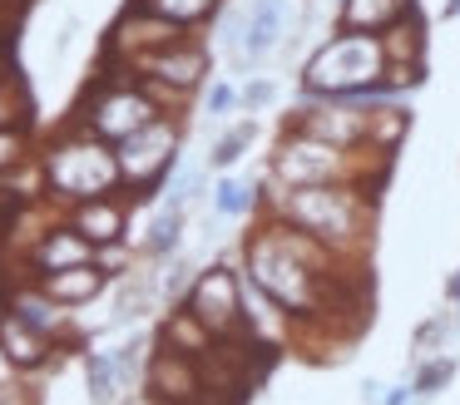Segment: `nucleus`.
Listing matches in <instances>:
<instances>
[{
    "label": "nucleus",
    "instance_id": "nucleus-1",
    "mask_svg": "<svg viewBox=\"0 0 460 405\" xmlns=\"http://www.w3.org/2000/svg\"><path fill=\"white\" fill-rule=\"evenodd\" d=\"M268 213L282 223L312 233L341 257L371 252V233H376V188L371 183H307V188H282L268 178Z\"/></svg>",
    "mask_w": 460,
    "mask_h": 405
},
{
    "label": "nucleus",
    "instance_id": "nucleus-2",
    "mask_svg": "<svg viewBox=\"0 0 460 405\" xmlns=\"http://www.w3.org/2000/svg\"><path fill=\"white\" fill-rule=\"evenodd\" d=\"M40 188L50 203H84V198H104V193H124L119 178V154L114 144H104L100 134L70 124L60 128L55 138H45L40 148Z\"/></svg>",
    "mask_w": 460,
    "mask_h": 405
},
{
    "label": "nucleus",
    "instance_id": "nucleus-3",
    "mask_svg": "<svg viewBox=\"0 0 460 405\" xmlns=\"http://www.w3.org/2000/svg\"><path fill=\"white\" fill-rule=\"evenodd\" d=\"M391 158L396 154H381V148H337V144H322V138L302 134V128H282V138L272 144L268 158V178L282 188H307V183H371L381 188Z\"/></svg>",
    "mask_w": 460,
    "mask_h": 405
},
{
    "label": "nucleus",
    "instance_id": "nucleus-4",
    "mask_svg": "<svg viewBox=\"0 0 460 405\" xmlns=\"http://www.w3.org/2000/svg\"><path fill=\"white\" fill-rule=\"evenodd\" d=\"M381 69H386V59H381L376 35L337 30V35H327L312 49V59L302 65L297 84H302V94H312V99H357V104H376V99H386L381 94Z\"/></svg>",
    "mask_w": 460,
    "mask_h": 405
},
{
    "label": "nucleus",
    "instance_id": "nucleus-5",
    "mask_svg": "<svg viewBox=\"0 0 460 405\" xmlns=\"http://www.w3.org/2000/svg\"><path fill=\"white\" fill-rule=\"evenodd\" d=\"M159 114L164 109H159V99L144 89V79L129 75V69H119V65H100V75L90 79V89H84L80 104H75V124L100 134L104 144H119V138L139 134V128Z\"/></svg>",
    "mask_w": 460,
    "mask_h": 405
},
{
    "label": "nucleus",
    "instance_id": "nucleus-6",
    "mask_svg": "<svg viewBox=\"0 0 460 405\" xmlns=\"http://www.w3.org/2000/svg\"><path fill=\"white\" fill-rule=\"evenodd\" d=\"M179 148H183L179 114H159V119H149L139 134L119 138L114 154H119L124 193H129V198H154V193H159V183L173 173V163H179Z\"/></svg>",
    "mask_w": 460,
    "mask_h": 405
},
{
    "label": "nucleus",
    "instance_id": "nucleus-7",
    "mask_svg": "<svg viewBox=\"0 0 460 405\" xmlns=\"http://www.w3.org/2000/svg\"><path fill=\"white\" fill-rule=\"evenodd\" d=\"M208 69H213L208 45H203L199 35H183L179 45H164V49H154V55L134 59L129 75H139L144 89L159 99L164 114H173V109H183L203 84H208Z\"/></svg>",
    "mask_w": 460,
    "mask_h": 405
},
{
    "label": "nucleus",
    "instance_id": "nucleus-8",
    "mask_svg": "<svg viewBox=\"0 0 460 405\" xmlns=\"http://www.w3.org/2000/svg\"><path fill=\"white\" fill-rule=\"evenodd\" d=\"M183 306L213 336H248V296H243V277L228 262L203 267L189 282V292H183Z\"/></svg>",
    "mask_w": 460,
    "mask_h": 405
},
{
    "label": "nucleus",
    "instance_id": "nucleus-9",
    "mask_svg": "<svg viewBox=\"0 0 460 405\" xmlns=\"http://www.w3.org/2000/svg\"><path fill=\"white\" fill-rule=\"evenodd\" d=\"M183 35H199V30H183V25H173V20H164V15H154V10H144V5H134V0H129V10L104 30L100 65L129 69L134 59L154 55V49H164V45H179Z\"/></svg>",
    "mask_w": 460,
    "mask_h": 405
},
{
    "label": "nucleus",
    "instance_id": "nucleus-10",
    "mask_svg": "<svg viewBox=\"0 0 460 405\" xmlns=\"http://www.w3.org/2000/svg\"><path fill=\"white\" fill-rule=\"evenodd\" d=\"M367 109L357 99H312L302 94V104L292 109L288 124L302 128V134L322 138V144H337V148H361L367 144Z\"/></svg>",
    "mask_w": 460,
    "mask_h": 405
},
{
    "label": "nucleus",
    "instance_id": "nucleus-11",
    "mask_svg": "<svg viewBox=\"0 0 460 405\" xmlns=\"http://www.w3.org/2000/svg\"><path fill=\"white\" fill-rule=\"evenodd\" d=\"M144 395L154 405H199L203 401V375H199V361L173 346L154 341L149 361H144Z\"/></svg>",
    "mask_w": 460,
    "mask_h": 405
},
{
    "label": "nucleus",
    "instance_id": "nucleus-12",
    "mask_svg": "<svg viewBox=\"0 0 460 405\" xmlns=\"http://www.w3.org/2000/svg\"><path fill=\"white\" fill-rule=\"evenodd\" d=\"M80 262H100V247L70 223V217H55L40 227L31 247H25V267L35 272H60V267H80Z\"/></svg>",
    "mask_w": 460,
    "mask_h": 405
},
{
    "label": "nucleus",
    "instance_id": "nucleus-13",
    "mask_svg": "<svg viewBox=\"0 0 460 405\" xmlns=\"http://www.w3.org/2000/svg\"><path fill=\"white\" fill-rule=\"evenodd\" d=\"M55 336L40 331V326H31L21 312H15L5 296H0V356L15 365V371H40V365L55 361Z\"/></svg>",
    "mask_w": 460,
    "mask_h": 405
},
{
    "label": "nucleus",
    "instance_id": "nucleus-14",
    "mask_svg": "<svg viewBox=\"0 0 460 405\" xmlns=\"http://www.w3.org/2000/svg\"><path fill=\"white\" fill-rule=\"evenodd\" d=\"M70 217L94 247H114L129 233V193H104V198H84V203H70Z\"/></svg>",
    "mask_w": 460,
    "mask_h": 405
},
{
    "label": "nucleus",
    "instance_id": "nucleus-15",
    "mask_svg": "<svg viewBox=\"0 0 460 405\" xmlns=\"http://www.w3.org/2000/svg\"><path fill=\"white\" fill-rule=\"evenodd\" d=\"M35 286H40L50 302L60 306H90L94 296H104V286H110V272H104L100 262H80V267H60V272H35Z\"/></svg>",
    "mask_w": 460,
    "mask_h": 405
},
{
    "label": "nucleus",
    "instance_id": "nucleus-16",
    "mask_svg": "<svg viewBox=\"0 0 460 405\" xmlns=\"http://www.w3.org/2000/svg\"><path fill=\"white\" fill-rule=\"evenodd\" d=\"M426 40H430L426 15H420V5H411L396 25L381 30L376 45H381V59H386V65H426Z\"/></svg>",
    "mask_w": 460,
    "mask_h": 405
},
{
    "label": "nucleus",
    "instance_id": "nucleus-17",
    "mask_svg": "<svg viewBox=\"0 0 460 405\" xmlns=\"http://www.w3.org/2000/svg\"><path fill=\"white\" fill-rule=\"evenodd\" d=\"M416 0H337V30L351 35H381L386 25H396Z\"/></svg>",
    "mask_w": 460,
    "mask_h": 405
},
{
    "label": "nucleus",
    "instance_id": "nucleus-18",
    "mask_svg": "<svg viewBox=\"0 0 460 405\" xmlns=\"http://www.w3.org/2000/svg\"><path fill=\"white\" fill-rule=\"evenodd\" d=\"M411 134V109L401 99H376L367 109V148H381V154H396Z\"/></svg>",
    "mask_w": 460,
    "mask_h": 405
},
{
    "label": "nucleus",
    "instance_id": "nucleus-19",
    "mask_svg": "<svg viewBox=\"0 0 460 405\" xmlns=\"http://www.w3.org/2000/svg\"><path fill=\"white\" fill-rule=\"evenodd\" d=\"M159 341L199 361V356H203V351H208V346H213V331H208V326H203L199 316L189 312V306L179 302V306H173L169 316H164V326H159Z\"/></svg>",
    "mask_w": 460,
    "mask_h": 405
},
{
    "label": "nucleus",
    "instance_id": "nucleus-20",
    "mask_svg": "<svg viewBox=\"0 0 460 405\" xmlns=\"http://www.w3.org/2000/svg\"><path fill=\"white\" fill-rule=\"evenodd\" d=\"M282 5L288 0H258V5L248 10V35H243V59H262L272 45H278L282 35Z\"/></svg>",
    "mask_w": 460,
    "mask_h": 405
},
{
    "label": "nucleus",
    "instance_id": "nucleus-21",
    "mask_svg": "<svg viewBox=\"0 0 460 405\" xmlns=\"http://www.w3.org/2000/svg\"><path fill=\"white\" fill-rule=\"evenodd\" d=\"M134 5L154 10V15L173 20V25H183V30H203L208 20L223 15V5H228V0H134Z\"/></svg>",
    "mask_w": 460,
    "mask_h": 405
},
{
    "label": "nucleus",
    "instance_id": "nucleus-22",
    "mask_svg": "<svg viewBox=\"0 0 460 405\" xmlns=\"http://www.w3.org/2000/svg\"><path fill=\"white\" fill-rule=\"evenodd\" d=\"M31 163H40V148H35L31 124L0 128V183H5V178H15V173H25Z\"/></svg>",
    "mask_w": 460,
    "mask_h": 405
},
{
    "label": "nucleus",
    "instance_id": "nucleus-23",
    "mask_svg": "<svg viewBox=\"0 0 460 405\" xmlns=\"http://www.w3.org/2000/svg\"><path fill=\"white\" fill-rule=\"evenodd\" d=\"M84 375H90L94 405H119V401H124V381H119V371H114V356L90 351V361H84Z\"/></svg>",
    "mask_w": 460,
    "mask_h": 405
},
{
    "label": "nucleus",
    "instance_id": "nucleus-24",
    "mask_svg": "<svg viewBox=\"0 0 460 405\" xmlns=\"http://www.w3.org/2000/svg\"><path fill=\"white\" fill-rule=\"evenodd\" d=\"M179 233H183V203H164V213L154 217V227H149L144 252H149V257H169L173 247H179Z\"/></svg>",
    "mask_w": 460,
    "mask_h": 405
},
{
    "label": "nucleus",
    "instance_id": "nucleus-25",
    "mask_svg": "<svg viewBox=\"0 0 460 405\" xmlns=\"http://www.w3.org/2000/svg\"><path fill=\"white\" fill-rule=\"evenodd\" d=\"M11 124H31V89H25L21 75H11L0 84V128Z\"/></svg>",
    "mask_w": 460,
    "mask_h": 405
},
{
    "label": "nucleus",
    "instance_id": "nucleus-26",
    "mask_svg": "<svg viewBox=\"0 0 460 405\" xmlns=\"http://www.w3.org/2000/svg\"><path fill=\"white\" fill-rule=\"evenodd\" d=\"M252 144V124H238V128H228V134L218 138V144H213V154H208V168H233L243 158V148Z\"/></svg>",
    "mask_w": 460,
    "mask_h": 405
},
{
    "label": "nucleus",
    "instance_id": "nucleus-27",
    "mask_svg": "<svg viewBox=\"0 0 460 405\" xmlns=\"http://www.w3.org/2000/svg\"><path fill=\"white\" fill-rule=\"evenodd\" d=\"M420 84H426V65H386L381 69V94L386 99H401Z\"/></svg>",
    "mask_w": 460,
    "mask_h": 405
},
{
    "label": "nucleus",
    "instance_id": "nucleus-28",
    "mask_svg": "<svg viewBox=\"0 0 460 405\" xmlns=\"http://www.w3.org/2000/svg\"><path fill=\"white\" fill-rule=\"evenodd\" d=\"M213 207H218L223 217H238L252 207V188H243L238 178H218V188H213Z\"/></svg>",
    "mask_w": 460,
    "mask_h": 405
},
{
    "label": "nucleus",
    "instance_id": "nucleus-29",
    "mask_svg": "<svg viewBox=\"0 0 460 405\" xmlns=\"http://www.w3.org/2000/svg\"><path fill=\"white\" fill-rule=\"evenodd\" d=\"M238 109V89L233 84H208V114H228Z\"/></svg>",
    "mask_w": 460,
    "mask_h": 405
},
{
    "label": "nucleus",
    "instance_id": "nucleus-30",
    "mask_svg": "<svg viewBox=\"0 0 460 405\" xmlns=\"http://www.w3.org/2000/svg\"><path fill=\"white\" fill-rule=\"evenodd\" d=\"M446 375H450V365H446V361H440V365H426V371L416 375V385H411V391H416V395H430L436 385H446Z\"/></svg>",
    "mask_w": 460,
    "mask_h": 405
},
{
    "label": "nucleus",
    "instance_id": "nucleus-31",
    "mask_svg": "<svg viewBox=\"0 0 460 405\" xmlns=\"http://www.w3.org/2000/svg\"><path fill=\"white\" fill-rule=\"evenodd\" d=\"M268 99H272V79H252V84L238 94V104H248V109H262Z\"/></svg>",
    "mask_w": 460,
    "mask_h": 405
},
{
    "label": "nucleus",
    "instance_id": "nucleus-32",
    "mask_svg": "<svg viewBox=\"0 0 460 405\" xmlns=\"http://www.w3.org/2000/svg\"><path fill=\"white\" fill-rule=\"evenodd\" d=\"M21 15H25V5H15V0H0V35H15Z\"/></svg>",
    "mask_w": 460,
    "mask_h": 405
},
{
    "label": "nucleus",
    "instance_id": "nucleus-33",
    "mask_svg": "<svg viewBox=\"0 0 460 405\" xmlns=\"http://www.w3.org/2000/svg\"><path fill=\"white\" fill-rule=\"evenodd\" d=\"M15 75V35H0V84Z\"/></svg>",
    "mask_w": 460,
    "mask_h": 405
},
{
    "label": "nucleus",
    "instance_id": "nucleus-34",
    "mask_svg": "<svg viewBox=\"0 0 460 405\" xmlns=\"http://www.w3.org/2000/svg\"><path fill=\"white\" fill-rule=\"evenodd\" d=\"M183 286H189V262H173V267H169V277H164V292L179 296Z\"/></svg>",
    "mask_w": 460,
    "mask_h": 405
},
{
    "label": "nucleus",
    "instance_id": "nucleus-35",
    "mask_svg": "<svg viewBox=\"0 0 460 405\" xmlns=\"http://www.w3.org/2000/svg\"><path fill=\"white\" fill-rule=\"evenodd\" d=\"M406 401H411V391H406V385H401V391H391V395H386V405H406Z\"/></svg>",
    "mask_w": 460,
    "mask_h": 405
},
{
    "label": "nucleus",
    "instance_id": "nucleus-36",
    "mask_svg": "<svg viewBox=\"0 0 460 405\" xmlns=\"http://www.w3.org/2000/svg\"><path fill=\"white\" fill-rule=\"evenodd\" d=\"M446 15H460V0H446Z\"/></svg>",
    "mask_w": 460,
    "mask_h": 405
},
{
    "label": "nucleus",
    "instance_id": "nucleus-37",
    "mask_svg": "<svg viewBox=\"0 0 460 405\" xmlns=\"http://www.w3.org/2000/svg\"><path fill=\"white\" fill-rule=\"evenodd\" d=\"M450 296H456V302H460V277H456V282H450Z\"/></svg>",
    "mask_w": 460,
    "mask_h": 405
},
{
    "label": "nucleus",
    "instance_id": "nucleus-38",
    "mask_svg": "<svg viewBox=\"0 0 460 405\" xmlns=\"http://www.w3.org/2000/svg\"><path fill=\"white\" fill-rule=\"evenodd\" d=\"M5 193H11V188H5V183H0V198H5Z\"/></svg>",
    "mask_w": 460,
    "mask_h": 405
},
{
    "label": "nucleus",
    "instance_id": "nucleus-39",
    "mask_svg": "<svg viewBox=\"0 0 460 405\" xmlns=\"http://www.w3.org/2000/svg\"><path fill=\"white\" fill-rule=\"evenodd\" d=\"M15 5H25V0H15Z\"/></svg>",
    "mask_w": 460,
    "mask_h": 405
}]
</instances>
